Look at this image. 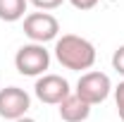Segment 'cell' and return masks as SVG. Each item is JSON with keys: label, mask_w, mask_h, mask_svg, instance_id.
<instances>
[{"label": "cell", "mask_w": 124, "mask_h": 122, "mask_svg": "<svg viewBox=\"0 0 124 122\" xmlns=\"http://www.w3.org/2000/svg\"><path fill=\"white\" fill-rule=\"evenodd\" d=\"M33 93L41 103L46 105H60L62 101L72 93L69 89V81L60 74H43L36 79V86H33Z\"/></svg>", "instance_id": "5b68a950"}, {"label": "cell", "mask_w": 124, "mask_h": 122, "mask_svg": "<svg viewBox=\"0 0 124 122\" xmlns=\"http://www.w3.org/2000/svg\"><path fill=\"white\" fill-rule=\"evenodd\" d=\"M29 2L38 10V12H48V10H57L64 0H29Z\"/></svg>", "instance_id": "9c48e42d"}, {"label": "cell", "mask_w": 124, "mask_h": 122, "mask_svg": "<svg viewBox=\"0 0 124 122\" xmlns=\"http://www.w3.org/2000/svg\"><path fill=\"white\" fill-rule=\"evenodd\" d=\"M29 0H0V19L2 22H19L24 19Z\"/></svg>", "instance_id": "ba28073f"}, {"label": "cell", "mask_w": 124, "mask_h": 122, "mask_svg": "<svg viewBox=\"0 0 124 122\" xmlns=\"http://www.w3.org/2000/svg\"><path fill=\"white\" fill-rule=\"evenodd\" d=\"M24 34L31 38V43L46 46L48 41H57L60 22L50 12H31L24 17Z\"/></svg>", "instance_id": "277c9868"}, {"label": "cell", "mask_w": 124, "mask_h": 122, "mask_svg": "<svg viewBox=\"0 0 124 122\" xmlns=\"http://www.w3.org/2000/svg\"><path fill=\"white\" fill-rule=\"evenodd\" d=\"M72 2V7H77V10H81V12H86V10H93L100 0H69Z\"/></svg>", "instance_id": "7c38bea8"}, {"label": "cell", "mask_w": 124, "mask_h": 122, "mask_svg": "<svg viewBox=\"0 0 124 122\" xmlns=\"http://www.w3.org/2000/svg\"><path fill=\"white\" fill-rule=\"evenodd\" d=\"M112 70H115L117 74L124 77V46H119L112 53Z\"/></svg>", "instance_id": "30bf717a"}, {"label": "cell", "mask_w": 124, "mask_h": 122, "mask_svg": "<svg viewBox=\"0 0 124 122\" xmlns=\"http://www.w3.org/2000/svg\"><path fill=\"white\" fill-rule=\"evenodd\" d=\"M31 108L29 93L19 86H5L0 89V117L17 122L19 117H26Z\"/></svg>", "instance_id": "8992f818"}, {"label": "cell", "mask_w": 124, "mask_h": 122, "mask_svg": "<svg viewBox=\"0 0 124 122\" xmlns=\"http://www.w3.org/2000/svg\"><path fill=\"white\" fill-rule=\"evenodd\" d=\"M115 105L119 113V120L124 122V81H119V86H115Z\"/></svg>", "instance_id": "8fae6325"}, {"label": "cell", "mask_w": 124, "mask_h": 122, "mask_svg": "<svg viewBox=\"0 0 124 122\" xmlns=\"http://www.w3.org/2000/svg\"><path fill=\"white\" fill-rule=\"evenodd\" d=\"M15 67L24 77H43L46 70L50 67V53L41 43H26L17 50Z\"/></svg>", "instance_id": "3957f363"}, {"label": "cell", "mask_w": 124, "mask_h": 122, "mask_svg": "<svg viewBox=\"0 0 124 122\" xmlns=\"http://www.w3.org/2000/svg\"><path fill=\"white\" fill-rule=\"evenodd\" d=\"M74 93L93 108L98 103H103V101H108V96L112 93V81H110V77L105 72H98V70L84 72L77 81V91Z\"/></svg>", "instance_id": "7a4b0ae2"}, {"label": "cell", "mask_w": 124, "mask_h": 122, "mask_svg": "<svg viewBox=\"0 0 124 122\" xmlns=\"http://www.w3.org/2000/svg\"><path fill=\"white\" fill-rule=\"evenodd\" d=\"M17 122H36V120H33V117H19Z\"/></svg>", "instance_id": "4fadbf2b"}, {"label": "cell", "mask_w": 124, "mask_h": 122, "mask_svg": "<svg viewBox=\"0 0 124 122\" xmlns=\"http://www.w3.org/2000/svg\"><path fill=\"white\" fill-rule=\"evenodd\" d=\"M57 108H60V117L64 122H84L91 115V105L86 101H81L77 93H69Z\"/></svg>", "instance_id": "52a82bcc"}, {"label": "cell", "mask_w": 124, "mask_h": 122, "mask_svg": "<svg viewBox=\"0 0 124 122\" xmlns=\"http://www.w3.org/2000/svg\"><path fill=\"white\" fill-rule=\"evenodd\" d=\"M55 58L64 70L81 72L95 65V46L77 34H64L55 41Z\"/></svg>", "instance_id": "6da1fadb"}]
</instances>
